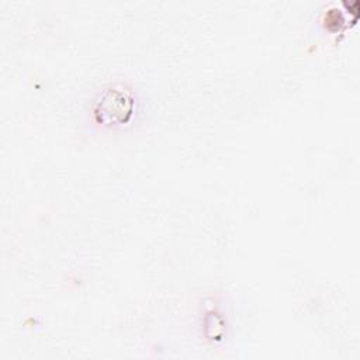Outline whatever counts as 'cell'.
I'll list each match as a JSON object with an SVG mask.
<instances>
[{
    "label": "cell",
    "instance_id": "cell-1",
    "mask_svg": "<svg viewBox=\"0 0 360 360\" xmlns=\"http://www.w3.org/2000/svg\"><path fill=\"white\" fill-rule=\"evenodd\" d=\"M134 107V98L129 90L124 87H111L105 90L96 105V117L100 122H125Z\"/></svg>",
    "mask_w": 360,
    "mask_h": 360
}]
</instances>
